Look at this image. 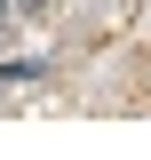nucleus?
I'll return each instance as SVG.
<instances>
[{
    "label": "nucleus",
    "mask_w": 151,
    "mask_h": 160,
    "mask_svg": "<svg viewBox=\"0 0 151 160\" xmlns=\"http://www.w3.org/2000/svg\"><path fill=\"white\" fill-rule=\"evenodd\" d=\"M0 16H8V0H0Z\"/></svg>",
    "instance_id": "obj_1"
}]
</instances>
